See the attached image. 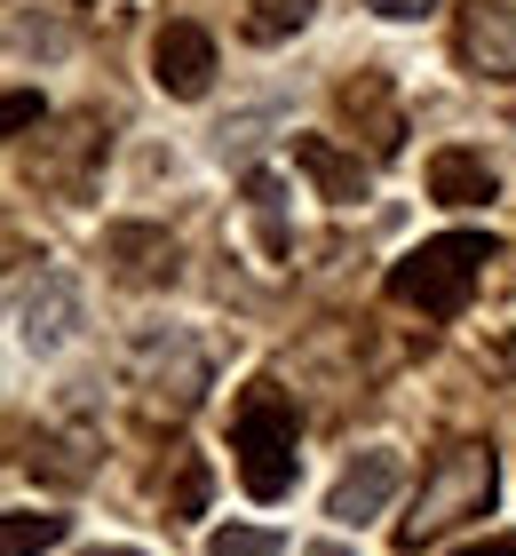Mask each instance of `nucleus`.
<instances>
[{
	"mask_svg": "<svg viewBox=\"0 0 516 556\" xmlns=\"http://www.w3.org/2000/svg\"><path fill=\"white\" fill-rule=\"evenodd\" d=\"M302 414L294 397H278L270 382H254L230 414V453H239V485L254 501H287L294 493V469H302Z\"/></svg>",
	"mask_w": 516,
	"mask_h": 556,
	"instance_id": "obj_2",
	"label": "nucleus"
},
{
	"mask_svg": "<svg viewBox=\"0 0 516 556\" xmlns=\"http://www.w3.org/2000/svg\"><path fill=\"white\" fill-rule=\"evenodd\" d=\"M206 485H215L206 462H199V453H184V477H175V493H167V517H199V509H206Z\"/></svg>",
	"mask_w": 516,
	"mask_h": 556,
	"instance_id": "obj_15",
	"label": "nucleus"
},
{
	"mask_svg": "<svg viewBox=\"0 0 516 556\" xmlns=\"http://www.w3.org/2000/svg\"><path fill=\"white\" fill-rule=\"evenodd\" d=\"M302 556H350V548H342V541H310Z\"/></svg>",
	"mask_w": 516,
	"mask_h": 556,
	"instance_id": "obj_20",
	"label": "nucleus"
},
{
	"mask_svg": "<svg viewBox=\"0 0 516 556\" xmlns=\"http://www.w3.org/2000/svg\"><path fill=\"white\" fill-rule=\"evenodd\" d=\"M40 112H48L40 96H24V88H16V96H9V136H24V128H40Z\"/></svg>",
	"mask_w": 516,
	"mask_h": 556,
	"instance_id": "obj_17",
	"label": "nucleus"
},
{
	"mask_svg": "<svg viewBox=\"0 0 516 556\" xmlns=\"http://www.w3.org/2000/svg\"><path fill=\"white\" fill-rule=\"evenodd\" d=\"M493 263V239L484 231H445V239H421L413 255L390 270V302L421 318H461L477 294V270Z\"/></svg>",
	"mask_w": 516,
	"mask_h": 556,
	"instance_id": "obj_3",
	"label": "nucleus"
},
{
	"mask_svg": "<svg viewBox=\"0 0 516 556\" xmlns=\"http://www.w3.org/2000/svg\"><path fill=\"white\" fill-rule=\"evenodd\" d=\"M461 56L484 80H516V0H469L461 9Z\"/></svg>",
	"mask_w": 516,
	"mask_h": 556,
	"instance_id": "obj_7",
	"label": "nucleus"
},
{
	"mask_svg": "<svg viewBox=\"0 0 516 556\" xmlns=\"http://www.w3.org/2000/svg\"><path fill=\"white\" fill-rule=\"evenodd\" d=\"M136 366H143V382L160 390L167 406H191V397L206 390V358H199V350H191L184 334H167V342L151 334V342L136 350Z\"/></svg>",
	"mask_w": 516,
	"mask_h": 556,
	"instance_id": "obj_9",
	"label": "nucleus"
},
{
	"mask_svg": "<svg viewBox=\"0 0 516 556\" xmlns=\"http://www.w3.org/2000/svg\"><path fill=\"white\" fill-rule=\"evenodd\" d=\"M366 9H374V16H390V24H413V16H429L437 0H366Z\"/></svg>",
	"mask_w": 516,
	"mask_h": 556,
	"instance_id": "obj_18",
	"label": "nucleus"
},
{
	"mask_svg": "<svg viewBox=\"0 0 516 556\" xmlns=\"http://www.w3.org/2000/svg\"><path fill=\"white\" fill-rule=\"evenodd\" d=\"M501 184H493V160H484V151H437L429 160V199H445V207H484V199H493Z\"/></svg>",
	"mask_w": 516,
	"mask_h": 556,
	"instance_id": "obj_12",
	"label": "nucleus"
},
{
	"mask_svg": "<svg viewBox=\"0 0 516 556\" xmlns=\"http://www.w3.org/2000/svg\"><path fill=\"white\" fill-rule=\"evenodd\" d=\"M453 556H516V533H501V541H477V548H453Z\"/></svg>",
	"mask_w": 516,
	"mask_h": 556,
	"instance_id": "obj_19",
	"label": "nucleus"
},
{
	"mask_svg": "<svg viewBox=\"0 0 516 556\" xmlns=\"http://www.w3.org/2000/svg\"><path fill=\"white\" fill-rule=\"evenodd\" d=\"M88 556H143V548H88Z\"/></svg>",
	"mask_w": 516,
	"mask_h": 556,
	"instance_id": "obj_21",
	"label": "nucleus"
},
{
	"mask_svg": "<svg viewBox=\"0 0 516 556\" xmlns=\"http://www.w3.org/2000/svg\"><path fill=\"white\" fill-rule=\"evenodd\" d=\"M398 485H405V462H398L390 445H366L342 477H333L326 517H333V525H366V517H381V509L398 501Z\"/></svg>",
	"mask_w": 516,
	"mask_h": 556,
	"instance_id": "obj_4",
	"label": "nucleus"
},
{
	"mask_svg": "<svg viewBox=\"0 0 516 556\" xmlns=\"http://www.w3.org/2000/svg\"><path fill=\"white\" fill-rule=\"evenodd\" d=\"M72 326H80V287H72L64 270H40V287L16 294V334H24V350H56V342H72Z\"/></svg>",
	"mask_w": 516,
	"mask_h": 556,
	"instance_id": "obj_5",
	"label": "nucleus"
},
{
	"mask_svg": "<svg viewBox=\"0 0 516 556\" xmlns=\"http://www.w3.org/2000/svg\"><path fill=\"white\" fill-rule=\"evenodd\" d=\"M342 112L366 128V143L390 160V151L405 143V119H398V96H390V80L381 72H357V80H342Z\"/></svg>",
	"mask_w": 516,
	"mask_h": 556,
	"instance_id": "obj_11",
	"label": "nucleus"
},
{
	"mask_svg": "<svg viewBox=\"0 0 516 556\" xmlns=\"http://www.w3.org/2000/svg\"><path fill=\"white\" fill-rule=\"evenodd\" d=\"M310 9H318V0H254V9H247V40H287V33H302V24H310Z\"/></svg>",
	"mask_w": 516,
	"mask_h": 556,
	"instance_id": "obj_14",
	"label": "nucleus"
},
{
	"mask_svg": "<svg viewBox=\"0 0 516 556\" xmlns=\"http://www.w3.org/2000/svg\"><path fill=\"white\" fill-rule=\"evenodd\" d=\"M294 167L318 184V199H333V207L366 199V160H357V151H333L326 136H294Z\"/></svg>",
	"mask_w": 516,
	"mask_h": 556,
	"instance_id": "obj_10",
	"label": "nucleus"
},
{
	"mask_svg": "<svg viewBox=\"0 0 516 556\" xmlns=\"http://www.w3.org/2000/svg\"><path fill=\"white\" fill-rule=\"evenodd\" d=\"M103 255H112V270L127 287H167L175 278V239L151 231V223H119V231L103 239Z\"/></svg>",
	"mask_w": 516,
	"mask_h": 556,
	"instance_id": "obj_8",
	"label": "nucleus"
},
{
	"mask_svg": "<svg viewBox=\"0 0 516 556\" xmlns=\"http://www.w3.org/2000/svg\"><path fill=\"white\" fill-rule=\"evenodd\" d=\"M151 80H160L167 96H206L215 88V40L199 33V24H167L160 40H151Z\"/></svg>",
	"mask_w": 516,
	"mask_h": 556,
	"instance_id": "obj_6",
	"label": "nucleus"
},
{
	"mask_svg": "<svg viewBox=\"0 0 516 556\" xmlns=\"http://www.w3.org/2000/svg\"><path fill=\"white\" fill-rule=\"evenodd\" d=\"M493 493H501V462H493V445H453V453H437V469L421 477V493H413V509L398 517V541L405 548H429V541H445L453 525H469L493 509Z\"/></svg>",
	"mask_w": 516,
	"mask_h": 556,
	"instance_id": "obj_1",
	"label": "nucleus"
},
{
	"mask_svg": "<svg viewBox=\"0 0 516 556\" xmlns=\"http://www.w3.org/2000/svg\"><path fill=\"white\" fill-rule=\"evenodd\" d=\"M206 556H278V533H263V525H223V533L206 541Z\"/></svg>",
	"mask_w": 516,
	"mask_h": 556,
	"instance_id": "obj_16",
	"label": "nucleus"
},
{
	"mask_svg": "<svg viewBox=\"0 0 516 556\" xmlns=\"http://www.w3.org/2000/svg\"><path fill=\"white\" fill-rule=\"evenodd\" d=\"M64 533H72V517H56V509H9L0 517V556H40Z\"/></svg>",
	"mask_w": 516,
	"mask_h": 556,
	"instance_id": "obj_13",
	"label": "nucleus"
}]
</instances>
